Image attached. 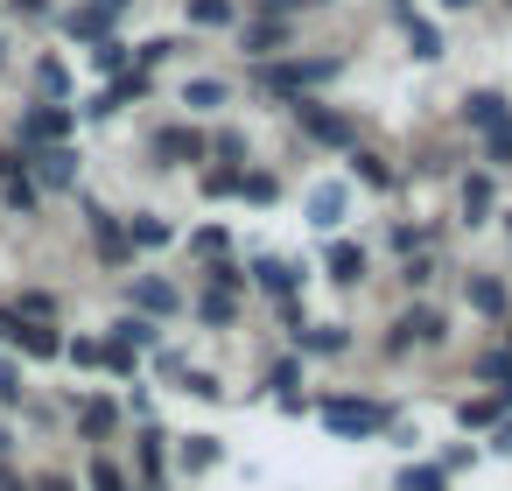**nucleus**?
<instances>
[{
  "instance_id": "nucleus-59",
  "label": "nucleus",
  "mask_w": 512,
  "mask_h": 491,
  "mask_svg": "<svg viewBox=\"0 0 512 491\" xmlns=\"http://www.w3.org/2000/svg\"><path fill=\"white\" fill-rule=\"evenodd\" d=\"M393 8H407V0H393Z\"/></svg>"
},
{
  "instance_id": "nucleus-36",
  "label": "nucleus",
  "mask_w": 512,
  "mask_h": 491,
  "mask_svg": "<svg viewBox=\"0 0 512 491\" xmlns=\"http://www.w3.org/2000/svg\"><path fill=\"white\" fill-rule=\"evenodd\" d=\"M0 407H29V379L15 358H0Z\"/></svg>"
},
{
  "instance_id": "nucleus-20",
  "label": "nucleus",
  "mask_w": 512,
  "mask_h": 491,
  "mask_svg": "<svg viewBox=\"0 0 512 491\" xmlns=\"http://www.w3.org/2000/svg\"><path fill=\"white\" fill-rule=\"evenodd\" d=\"M295 351L337 358V351H351V330H344V323H309V330H295Z\"/></svg>"
},
{
  "instance_id": "nucleus-2",
  "label": "nucleus",
  "mask_w": 512,
  "mask_h": 491,
  "mask_svg": "<svg viewBox=\"0 0 512 491\" xmlns=\"http://www.w3.org/2000/svg\"><path fill=\"white\" fill-rule=\"evenodd\" d=\"M316 414H323V428H330V435H351V442H358V435H379V428L393 421V407H386V400H358V393H330Z\"/></svg>"
},
{
  "instance_id": "nucleus-37",
  "label": "nucleus",
  "mask_w": 512,
  "mask_h": 491,
  "mask_svg": "<svg viewBox=\"0 0 512 491\" xmlns=\"http://www.w3.org/2000/svg\"><path fill=\"white\" fill-rule=\"evenodd\" d=\"M85 484H92V491H134V484L120 477V463H113V456H92V463H85Z\"/></svg>"
},
{
  "instance_id": "nucleus-51",
  "label": "nucleus",
  "mask_w": 512,
  "mask_h": 491,
  "mask_svg": "<svg viewBox=\"0 0 512 491\" xmlns=\"http://www.w3.org/2000/svg\"><path fill=\"white\" fill-rule=\"evenodd\" d=\"M491 400H498V414H512V372L498 379V393H491Z\"/></svg>"
},
{
  "instance_id": "nucleus-5",
  "label": "nucleus",
  "mask_w": 512,
  "mask_h": 491,
  "mask_svg": "<svg viewBox=\"0 0 512 491\" xmlns=\"http://www.w3.org/2000/svg\"><path fill=\"white\" fill-rule=\"evenodd\" d=\"M71 127H78L71 106H29V113H22V155H29V148H64Z\"/></svg>"
},
{
  "instance_id": "nucleus-33",
  "label": "nucleus",
  "mask_w": 512,
  "mask_h": 491,
  "mask_svg": "<svg viewBox=\"0 0 512 491\" xmlns=\"http://www.w3.org/2000/svg\"><path fill=\"white\" fill-rule=\"evenodd\" d=\"M239 176H246V169L218 162V169H204V176H197V190H204V197H239Z\"/></svg>"
},
{
  "instance_id": "nucleus-50",
  "label": "nucleus",
  "mask_w": 512,
  "mask_h": 491,
  "mask_svg": "<svg viewBox=\"0 0 512 491\" xmlns=\"http://www.w3.org/2000/svg\"><path fill=\"white\" fill-rule=\"evenodd\" d=\"M491 449H498V456H512V421H498V435H491Z\"/></svg>"
},
{
  "instance_id": "nucleus-4",
  "label": "nucleus",
  "mask_w": 512,
  "mask_h": 491,
  "mask_svg": "<svg viewBox=\"0 0 512 491\" xmlns=\"http://www.w3.org/2000/svg\"><path fill=\"white\" fill-rule=\"evenodd\" d=\"M288 120H295L309 141H323V148H344V155L358 148V127H351L337 106H323V99H288Z\"/></svg>"
},
{
  "instance_id": "nucleus-32",
  "label": "nucleus",
  "mask_w": 512,
  "mask_h": 491,
  "mask_svg": "<svg viewBox=\"0 0 512 491\" xmlns=\"http://www.w3.org/2000/svg\"><path fill=\"white\" fill-rule=\"evenodd\" d=\"M92 64H99V71H106V78H120V71H127V64H134V50H127V43H120V36H106V43H92Z\"/></svg>"
},
{
  "instance_id": "nucleus-18",
  "label": "nucleus",
  "mask_w": 512,
  "mask_h": 491,
  "mask_svg": "<svg viewBox=\"0 0 512 491\" xmlns=\"http://www.w3.org/2000/svg\"><path fill=\"white\" fill-rule=\"evenodd\" d=\"M491 211H498L491 176H484V169H477V176H463V225H491Z\"/></svg>"
},
{
  "instance_id": "nucleus-45",
  "label": "nucleus",
  "mask_w": 512,
  "mask_h": 491,
  "mask_svg": "<svg viewBox=\"0 0 512 491\" xmlns=\"http://www.w3.org/2000/svg\"><path fill=\"white\" fill-rule=\"evenodd\" d=\"M64 358L71 365H99V337H64Z\"/></svg>"
},
{
  "instance_id": "nucleus-15",
  "label": "nucleus",
  "mask_w": 512,
  "mask_h": 491,
  "mask_svg": "<svg viewBox=\"0 0 512 491\" xmlns=\"http://www.w3.org/2000/svg\"><path fill=\"white\" fill-rule=\"evenodd\" d=\"M344 211H351V190H344V183H316V190H309V225L337 232V225H344Z\"/></svg>"
},
{
  "instance_id": "nucleus-8",
  "label": "nucleus",
  "mask_w": 512,
  "mask_h": 491,
  "mask_svg": "<svg viewBox=\"0 0 512 491\" xmlns=\"http://www.w3.org/2000/svg\"><path fill=\"white\" fill-rule=\"evenodd\" d=\"M85 225H92V246H99V260L106 267H134V246H127V225L106 211V204H92L85 197Z\"/></svg>"
},
{
  "instance_id": "nucleus-19",
  "label": "nucleus",
  "mask_w": 512,
  "mask_h": 491,
  "mask_svg": "<svg viewBox=\"0 0 512 491\" xmlns=\"http://www.w3.org/2000/svg\"><path fill=\"white\" fill-rule=\"evenodd\" d=\"M463 295H470V309H477V316H505V309H512L498 274H463Z\"/></svg>"
},
{
  "instance_id": "nucleus-49",
  "label": "nucleus",
  "mask_w": 512,
  "mask_h": 491,
  "mask_svg": "<svg viewBox=\"0 0 512 491\" xmlns=\"http://www.w3.org/2000/svg\"><path fill=\"white\" fill-rule=\"evenodd\" d=\"M0 491H29V477H22V470H8V463H0Z\"/></svg>"
},
{
  "instance_id": "nucleus-25",
  "label": "nucleus",
  "mask_w": 512,
  "mask_h": 491,
  "mask_svg": "<svg viewBox=\"0 0 512 491\" xmlns=\"http://www.w3.org/2000/svg\"><path fill=\"white\" fill-rule=\"evenodd\" d=\"M106 337H113V344H127V351H148V344H162V330H155L148 316H134V309H127V316H120Z\"/></svg>"
},
{
  "instance_id": "nucleus-42",
  "label": "nucleus",
  "mask_w": 512,
  "mask_h": 491,
  "mask_svg": "<svg viewBox=\"0 0 512 491\" xmlns=\"http://www.w3.org/2000/svg\"><path fill=\"white\" fill-rule=\"evenodd\" d=\"M211 155H218V162H232V169H246V134H232V127H225V134L211 141Z\"/></svg>"
},
{
  "instance_id": "nucleus-28",
  "label": "nucleus",
  "mask_w": 512,
  "mask_h": 491,
  "mask_svg": "<svg viewBox=\"0 0 512 491\" xmlns=\"http://www.w3.org/2000/svg\"><path fill=\"white\" fill-rule=\"evenodd\" d=\"M183 15H190V29H225L239 8L232 0H183Z\"/></svg>"
},
{
  "instance_id": "nucleus-35",
  "label": "nucleus",
  "mask_w": 512,
  "mask_h": 491,
  "mask_svg": "<svg viewBox=\"0 0 512 491\" xmlns=\"http://www.w3.org/2000/svg\"><path fill=\"white\" fill-rule=\"evenodd\" d=\"M176 393H197V400H225V386H218V372H204V365H183V379H176Z\"/></svg>"
},
{
  "instance_id": "nucleus-16",
  "label": "nucleus",
  "mask_w": 512,
  "mask_h": 491,
  "mask_svg": "<svg viewBox=\"0 0 512 491\" xmlns=\"http://www.w3.org/2000/svg\"><path fill=\"white\" fill-rule=\"evenodd\" d=\"M323 267H330V281H337V288H358L372 260H365V246H351V239H337V246L323 253Z\"/></svg>"
},
{
  "instance_id": "nucleus-38",
  "label": "nucleus",
  "mask_w": 512,
  "mask_h": 491,
  "mask_svg": "<svg viewBox=\"0 0 512 491\" xmlns=\"http://www.w3.org/2000/svg\"><path fill=\"white\" fill-rule=\"evenodd\" d=\"M477 141H484V162H491V169H512V120L491 127V134H477Z\"/></svg>"
},
{
  "instance_id": "nucleus-26",
  "label": "nucleus",
  "mask_w": 512,
  "mask_h": 491,
  "mask_svg": "<svg viewBox=\"0 0 512 491\" xmlns=\"http://www.w3.org/2000/svg\"><path fill=\"white\" fill-rule=\"evenodd\" d=\"M351 176H358L365 190H393V183H400V176H393V169H386L372 148H351Z\"/></svg>"
},
{
  "instance_id": "nucleus-34",
  "label": "nucleus",
  "mask_w": 512,
  "mask_h": 491,
  "mask_svg": "<svg viewBox=\"0 0 512 491\" xmlns=\"http://www.w3.org/2000/svg\"><path fill=\"white\" fill-rule=\"evenodd\" d=\"M239 197H246V204H260V211H267V204H274V197H281V183H274V176H267V169H246V176H239Z\"/></svg>"
},
{
  "instance_id": "nucleus-54",
  "label": "nucleus",
  "mask_w": 512,
  "mask_h": 491,
  "mask_svg": "<svg viewBox=\"0 0 512 491\" xmlns=\"http://www.w3.org/2000/svg\"><path fill=\"white\" fill-rule=\"evenodd\" d=\"M442 8H449V15H463V8H477V0H442Z\"/></svg>"
},
{
  "instance_id": "nucleus-57",
  "label": "nucleus",
  "mask_w": 512,
  "mask_h": 491,
  "mask_svg": "<svg viewBox=\"0 0 512 491\" xmlns=\"http://www.w3.org/2000/svg\"><path fill=\"white\" fill-rule=\"evenodd\" d=\"M302 8H323V0H302Z\"/></svg>"
},
{
  "instance_id": "nucleus-9",
  "label": "nucleus",
  "mask_w": 512,
  "mask_h": 491,
  "mask_svg": "<svg viewBox=\"0 0 512 491\" xmlns=\"http://www.w3.org/2000/svg\"><path fill=\"white\" fill-rule=\"evenodd\" d=\"M246 281H253L260 295H274V302H295L302 267H295V260H281V253H253V260H246Z\"/></svg>"
},
{
  "instance_id": "nucleus-22",
  "label": "nucleus",
  "mask_w": 512,
  "mask_h": 491,
  "mask_svg": "<svg viewBox=\"0 0 512 491\" xmlns=\"http://www.w3.org/2000/svg\"><path fill=\"white\" fill-rule=\"evenodd\" d=\"M190 316H197V323H211V330H232V323H239V302H232V295H218V288H204V295L190 302Z\"/></svg>"
},
{
  "instance_id": "nucleus-52",
  "label": "nucleus",
  "mask_w": 512,
  "mask_h": 491,
  "mask_svg": "<svg viewBox=\"0 0 512 491\" xmlns=\"http://www.w3.org/2000/svg\"><path fill=\"white\" fill-rule=\"evenodd\" d=\"M29 491H78V484H71V477H36Z\"/></svg>"
},
{
  "instance_id": "nucleus-14",
  "label": "nucleus",
  "mask_w": 512,
  "mask_h": 491,
  "mask_svg": "<svg viewBox=\"0 0 512 491\" xmlns=\"http://www.w3.org/2000/svg\"><path fill=\"white\" fill-rule=\"evenodd\" d=\"M505 120H512L505 92H470V99H463V127H470V134H491V127H505Z\"/></svg>"
},
{
  "instance_id": "nucleus-13",
  "label": "nucleus",
  "mask_w": 512,
  "mask_h": 491,
  "mask_svg": "<svg viewBox=\"0 0 512 491\" xmlns=\"http://www.w3.org/2000/svg\"><path fill=\"white\" fill-rule=\"evenodd\" d=\"M120 225H127V246H134V253H162V246L176 239V225H169L162 211H134V218H120Z\"/></svg>"
},
{
  "instance_id": "nucleus-46",
  "label": "nucleus",
  "mask_w": 512,
  "mask_h": 491,
  "mask_svg": "<svg viewBox=\"0 0 512 491\" xmlns=\"http://www.w3.org/2000/svg\"><path fill=\"white\" fill-rule=\"evenodd\" d=\"M505 372H512V351H484V358H477V379H491V386H498Z\"/></svg>"
},
{
  "instance_id": "nucleus-1",
  "label": "nucleus",
  "mask_w": 512,
  "mask_h": 491,
  "mask_svg": "<svg viewBox=\"0 0 512 491\" xmlns=\"http://www.w3.org/2000/svg\"><path fill=\"white\" fill-rule=\"evenodd\" d=\"M330 78H337V57H274V64H260V92H274V99H309Z\"/></svg>"
},
{
  "instance_id": "nucleus-58",
  "label": "nucleus",
  "mask_w": 512,
  "mask_h": 491,
  "mask_svg": "<svg viewBox=\"0 0 512 491\" xmlns=\"http://www.w3.org/2000/svg\"><path fill=\"white\" fill-rule=\"evenodd\" d=\"M505 232H512V211H505Z\"/></svg>"
},
{
  "instance_id": "nucleus-6",
  "label": "nucleus",
  "mask_w": 512,
  "mask_h": 491,
  "mask_svg": "<svg viewBox=\"0 0 512 491\" xmlns=\"http://www.w3.org/2000/svg\"><path fill=\"white\" fill-rule=\"evenodd\" d=\"M148 155H155V169H197V162L211 155V141H204L197 127H162V134L148 141Z\"/></svg>"
},
{
  "instance_id": "nucleus-27",
  "label": "nucleus",
  "mask_w": 512,
  "mask_h": 491,
  "mask_svg": "<svg viewBox=\"0 0 512 491\" xmlns=\"http://www.w3.org/2000/svg\"><path fill=\"white\" fill-rule=\"evenodd\" d=\"M176 456H183V470L197 477V470H211L225 449H218V435H183V449H176Z\"/></svg>"
},
{
  "instance_id": "nucleus-39",
  "label": "nucleus",
  "mask_w": 512,
  "mask_h": 491,
  "mask_svg": "<svg viewBox=\"0 0 512 491\" xmlns=\"http://www.w3.org/2000/svg\"><path fill=\"white\" fill-rule=\"evenodd\" d=\"M225 246H232V239H225V225H204V232H190V253H197V260H225Z\"/></svg>"
},
{
  "instance_id": "nucleus-11",
  "label": "nucleus",
  "mask_w": 512,
  "mask_h": 491,
  "mask_svg": "<svg viewBox=\"0 0 512 491\" xmlns=\"http://www.w3.org/2000/svg\"><path fill=\"white\" fill-rule=\"evenodd\" d=\"M162 442H169V435H162L155 421H141V428H134V463H141V491H162V477H169V456H162Z\"/></svg>"
},
{
  "instance_id": "nucleus-24",
  "label": "nucleus",
  "mask_w": 512,
  "mask_h": 491,
  "mask_svg": "<svg viewBox=\"0 0 512 491\" xmlns=\"http://www.w3.org/2000/svg\"><path fill=\"white\" fill-rule=\"evenodd\" d=\"M225 99H232L225 78H190V85H183V106H190V113H218Z\"/></svg>"
},
{
  "instance_id": "nucleus-3",
  "label": "nucleus",
  "mask_w": 512,
  "mask_h": 491,
  "mask_svg": "<svg viewBox=\"0 0 512 491\" xmlns=\"http://www.w3.org/2000/svg\"><path fill=\"white\" fill-rule=\"evenodd\" d=\"M442 337H449L442 309H435V302H414V309H400V316H393V330H386V358H407L414 344H421V351H435Z\"/></svg>"
},
{
  "instance_id": "nucleus-48",
  "label": "nucleus",
  "mask_w": 512,
  "mask_h": 491,
  "mask_svg": "<svg viewBox=\"0 0 512 491\" xmlns=\"http://www.w3.org/2000/svg\"><path fill=\"white\" fill-rule=\"evenodd\" d=\"M8 8H15V15H29V22H43V15H50V0H8Z\"/></svg>"
},
{
  "instance_id": "nucleus-12",
  "label": "nucleus",
  "mask_w": 512,
  "mask_h": 491,
  "mask_svg": "<svg viewBox=\"0 0 512 491\" xmlns=\"http://www.w3.org/2000/svg\"><path fill=\"white\" fill-rule=\"evenodd\" d=\"M239 43H246V57H260V64H274V57L288 50V22H281V15H253V22L239 29Z\"/></svg>"
},
{
  "instance_id": "nucleus-21",
  "label": "nucleus",
  "mask_w": 512,
  "mask_h": 491,
  "mask_svg": "<svg viewBox=\"0 0 512 491\" xmlns=\"http://www.w3.org/2000/svg\"><path fill=\"white\" fill-rule=\"evenodd\" d=\"M64 36H71V43H106V36H113V15H106V8H71V15H64Z\"/></svg>"
},
{
  "instance_id": "nucleus-44",
  "label": "nucleus",
  "mask_w": 512,
  "mask_h": 491,
  "mask_svg": "<svg viewBox=\"0 0 512 491\" xmlns=\"http://www.w3.org/2000/svg\"><path fill=\"white\" fill-rule=\"evenodd\" d=\"M295 379H302V358H281V365H274V372H267V386H274V393H281V400H288V393H295Z\"/></svg>"
},
{
  "instance_id": "nucleus-47",
  "label": "nucleus",
  "mask_w": 512,
  "mask_h": 491,
  "mask_svg": "<svg viewBox=\"0 0 512 491\" xmlns=\"http://www.w3.org/2000/svg\"><path fill=\"white\" fill-rule=\"evenodd\" d=\"M183 365H190L183 351H155V372H162V379H183Z\"/></svg>"
},
{
  "instance_id": "nucleus-29",
  "label": "nucleus",
  "mask_w": 512,
  "mask_h": 491,
  "mask_svg": "<svg viewBox=\"0 0 512 491\" xmlns=\"http://www.w3.org/2000/svg\"><path fill=\"white\" fill-rule=\"evenodd\" d=\"M36 85H43V99H50V106H64V99H71V71H64L57 57H43V64H36Z\"/></svg>"
},
{
  "instance_id": "nucleus-7",
  "label": "nucleus",
  "mask_w": 512,
  "mask_h": 491,
  "mask_svg": "<svg viewBox=\"0 0 512 491\" xmlns=\"http://www.w3.org/2000/svg\"><path fill=\"white\" fill-rule=\"evenodd\" d=\"M22 169L36 190H78V148H29Z\"/></svg>"
},
{
  "instance_id": "nucleus-31",
  "label": "nucleus",
  "mask_w": 512,
  "mask_h": 491,
  "mask_svg": "<svg viewBox=\"0 0 512 491\" xmlns=\"http://www.w3.org/2000/svg\"><path fill=\"white\" fill-rule=\"evenodd\" d=\"M393 491H449V470H435V463H407Z\"/></svg>"
},
{
  "instance_id": "nucleus-60",
  "label": "nucleus",
  "mask_w": 512,
  "mask_h": 491,
  "mask_svg": "<svg viewBox=\"0 0 512 491\" xmlns=\"http://www.w3.org/2000/svg\"><path fill=\"white\" fill-rule=\"evenodd\" d=\"M0 162H8V148H0Z\"/></svg>"
},
{
  "instance_id": "nucleus-10",
  "label": "nucleus",
  "mask_w": 512,
  "mask_h": 491,
  "mask_svg": "<svg viewBox=\"0 0 512 491\" xmlns=\"http://www.w3.org/2000/svg\"><path fill=\"white\" fill-rule=\"evenodd\" d=\"M127 302H134V316H148V323H162V316L183 309V295H176L162 274H134V281H127Z\"/></svg>"
},
{
  "instance_id": "nucleus-41",
  "label": "nucleus",
  "mask_w": 512,
  "mask_h": 491,
  "mask_svg": "<svg viewBox=\"0 0 512 491\" xmlns=\"http://www.w3.org/2000/svg\"><path fill=\"white\" fill-rule=\"evenodd\" d=\"M400 281H407V288H428V281H435V253H428V246H421V253H407Z\"/></svg>"
},
{
  "instance_id": "nucleus-43",
  "label": "nucleus",
  "mask_w": 512,
  "mask_h": 491,
  "mask_svg": "<svg viewBox=\"0 0 512 491\" xmlns=\"http://www.w3.org/2000/svg\"><path fill=\"white\" fill-rule=\"evenodd\" d=\"M211 288H218V295L246 288V267H239V260H211Z\"/></svg>"
},
{
  "instance_id": "nucleus-55",
  "label": "nucleus",
  "mask_w": 512,
  "mask_h": 491,
  "mask_svg": "<svg viewBox=\"0 0 512 491\" xmlns=\"http://www.w3.org/2000/svg\"><path fill=\"white\" fill-rule=\"evenodd\" d=\"M92 8H106V15H120V8H127V0H92Z\"/></svg>"
},
{
  "instance_id": "nucleus-17",
  "label": "nucleus",
  "mask_w": 512,
  "mask_h": 491,
  "mask_svg": "<svg viewBox=\"0 0 512 491\" xmlns=\"http://www.w3.org/2000/svg\"><path fill=\"white\" fill-rule=\"evenodd\" d=\"M113 428H120V407L99 400V393H85V400H78V435H85V442H106Z\"/></svg>"
},
{
  "instance_id": "nucleus-56",
  "label": "nucleus",
  "mask_w": 512,
  "mask_h": 491,
  "mask_svg": "<svg viewBox=\"0 0 512 491\" xmlns=\"http://www.w3.org/2000/svg\"><path fill=\"white\" fill-rule=\"evenodd\" d=\"M8 449H15V442H8V428H0V463H8Z\"/></svg>"
},
{
  "instance_id": "nucleus-30",
  "label": "nucleus",
  "mask_w": 512,
  "mask_h": 491,
  "mask_svg": "<svg viewBox=\"0 0 512 491\" xmlns=\"http://www.w3.org/2000/svg\"><path fill=\"white\" fill-rule=\"evenodd\" d=\"M8 309H15L22 323H57V295H43V288H29V295H15Z\"/></svg>"
},
{
  "instance_id": "nucleus-53",
  "label": "nucleus",
  "mask_w": 512,
  "mask_h": 491,
  "mask_svg": "<svg viewBox=\"0 0 512 491\" xmlns=\"http://www.w3.org/2000/svg\"><path fill=\"white\" fill-rule=\"evenodd\" d=\"M260 8H267V15H288V8H302V0H260Z\"/></svg>"
},
{
  "instance_id": "nucleus-40",
  "label": "nucleus",
  "mask_w": 512,
  "mask_h": 491,
  "mask_svg": "<svg viewBox=\"0 0 512 491\" xmlns=\"http://www.w3.org/2000/svg\"><path fill=\"white\" fill-rule=\"evenodd\" d=\"M456 421H463V428H491V421H498V400H491V393H477V400H463V407H456Z\"/></svg>"
},
{
  "instance_id": "nucleus-23",
  "label": "nucleus",
  "mask_w": 512,
  "mask_h": 491,
  "mask_svg": "<svg viewBox=\"0 0 512 491\" xmlns=\"http://www.w3.org/2000/svg\"><path fill=\"white\" fill-rule=\"evenodd\" d=\"M400 29H407V50H414L421 64H435V57H442V36H435V29H428L414 8H400Z\"/></svg>"
}]
</instances>
